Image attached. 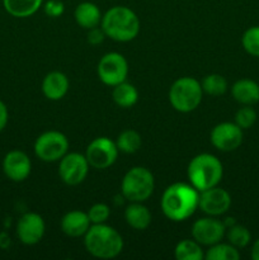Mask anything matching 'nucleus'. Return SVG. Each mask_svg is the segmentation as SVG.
Masks as SVG:
<instances>
[{"label": "nucleus", "mask_w": 259, "mask_h": 260, "mask_svg": "<svg viewBox=\"0 0 259 260\" xmlns=\"http://www.w3.org/2000/svg\"><path fill=\"white\" fill-rule=\"evenodd\" d=\"M200 192L187 183H174L164 190L161 197L163 213L169 220L180 222L189 218L198 208Z\"/></svg>", "instance_id": "f257e3e1"}, {"label": "nucleus", "mask_w": 259, "mask_h": 260, "mask_svg": "<svg viewBox=\"0 0 259 260\" xmlns=\"http://www.w3.org/2000/svg\"><path fill=\"white\" fill-rule=\"evenodd\" d=\"M101 27L107 37L117 42H130L140 32V19L134 10L117 5L107 10L102 17Z\"/></svg>", "instance_id": "f03ea898"}, {"label": "nucleus", "mask_w": 259, "mask_h": 260, "mask_svg": "<svg viewBox=\"0 0 259 260\" xmlns=\"http://www.w3.org/2000/svg\"><path fill=\"white\" fill-rule=\"evenodd\" d=\"M84 245L94 258L113 259L123 249V240L113 228L106 223H96L90 226L84 235Z\"/></svg>", "instance_id": "7ed1b4c3"}, {"label": "nucleus", "mask_w": 259, "mask_h": 260, "mask_svg": "<svg viewBox=\"0 0 259 260\" xmlns=\"http://www.w3.org/2000/svg\"><path fill=\"white\" fill-rule=\"evenodd\" d=\"M222 177L223 167L215 155L200 154L188 165V179L198 192L218 185Z\"/></svg>", "instance_id": "20e7f679"}, {"label": "nucleus", "mask_w": 259, "mask_h": 260, "mask_svg": "<svg viewBox=\"0 0 259 260\" xmlns=\"http://www.w3.org/2000/svg\"><path fill=\"white\" fill-rule=\"evenodd\" d=\"M202 85L195 78L184 76L173 83L169 90V102L175 111L180 113H189L202 102Z\"/></svg>", "instance_id": "39448f33"}, {"label": "nucleus", "mask_w": 259, "mask_h": 260, "mask_svg": "<svg viewBox=\"0 0 259 260\" xmlns=\"http://www.w3.org/2000/svg\"><path fill=\"white\" fill-rule=\"evenodd\" d=\"M155 188L154 175L144 167H135L122 179V196L130 202H145L151 197Z\"/></svg>", "instance_id": "423d86ee"}, {"label": "nucleus", "mask_w": 259, "mask_h": 260, "mask_svg": "<svg viewBox=\"0 0 259 260\" xmlns=\"http://www.w3.org/2000/svg\"><path fill=\"white\" fill-rule=\"evenodd\" d=\"M69 150V140L58 131H47L38 136L35 142V154L46 162H55L62 159Z\"/></svg>", "instance_id": "0eeeda50"}, {"label": "nucleus", "mask_w": 259, "mask_h": 260, "mask_svg": "<svg viewBox=\"0 0 259 260\" xmlns=\"http://www.w3.org/2000/svg\"><path fill=\"white\" fill-rule=\"evenodd\" d=\"M118 156V149L116 142L108 137H96L88 145L85 151V157L89 167L94 169L103 170L112 167Z\"/></svg>", "instance_id": "6e6552de"}, {"label": "nucleus", "mask_w": 259, "mask_h": 260, "mask_svg": "<svg viewBox=\"0 0 259 260\" xmlns=\"http://www.w3.org/2000/svg\"><path fill=\"white\" fill-rule=\"evenodd\" d=\"M127 75H128V63L121 53H106L99 61L98 76L102 83L106 85H118L126 81Z\"/></svg>", "instance_id": "1a4fd4ad"}, {"label": "nucleus", "mask_w": 259, "mask_h": 260, "mask_svg": "<svg viewBox=\"0 0 259 260\" xmlns=\"http://www.w3.org/2000/svg\"><path fill=\"white\" fill-rule=\"evenodd\" d=\"M89 172V162L85 155L78 152L66 154L60 160L58 175L68 185H78L84 182Z\"/></svg>", "instance_id": "9d476101"}, {"label": "nucleus", "mask_w": 259, "mask_h": 260, "mask_svg": "<svg viewBox=\"0 0 259 260\" xmlns=\"http://www.w3.org/2000/svg\"><path fill=\"white\" fill-rule=\"evenodd\" d=\"M243 129L235 122H222L216 124L211 131V142L217 150L230 152L243 144Z\"/></svg>", "instance_id": "9b49d317"}, {"label": "nucleus", "mask_w": 259, "mask_h": 260, "mask_svg": "<svg viewBox=\"0 0 259 260\" xmlns=\"http://www.w3.org/2000/svg\"><path fill=\"white\" fill-rule=\"evenodd\" d=\"M226 234V226L222 221L213 216L196 221L192 226V236L198 244L206 246L220 243Z\"/></svg>", "instance_id": "f8f14e48"}, {"label": "nucleus", "mask_w": 259, "mask_h": 260, "mask_svg": "<svg viewBox=\"0 0 259 260\" xmlns=\"http://www.w3.org/2000/svg\"><path fill=\"white\" fill-rule=\"evenodd\" d=\"M198 207L208 216H221L228 212L231 207V196L218 185L200 192Z\"/></svg>", "instance_id": "ddd939ff"}, {"label": "nucleus", "mask_w": 259, "mask_h": 260, "mask_svg": "<svg viewBox=\"0 0 259 260\" xmlns=\"http://www.w3.org/2000/svg\"><path fill=\"white\" fill-rule=\"evenodd\" d=\"M45 221L38 213H24L18 220L17 235L24 245H36L45 235Z\"/></svg>", "instance_id": "4468645a"}, {"label": "nucleus", "mask_w": 259, "mask_h": 260, "mask_svg": "<svg viewBox=\"0 0 259 260\" xmlns=\"http://www.w3.org/2000/svg\"><path fill=\"white\" fill-rule=\"evenodd\" d=\"M32 164L25 152L13 150L5 155L3 160V172L13 182H23L30 174Z\"/></svg>", "instance_id": "2eb2a0df"}, {"label": "nucleus", "mask_w": 259, "mask_h": 260, "mask_svg": "<svg viewBox=\"0 0 259 260\" xmlns=\"http://www.w3.org/2000/svg\"><path fill=\"white\" fill-rule=\"evenodd\" d=\"M91 222L88 213L83 211H70L61 220V230L70 238H80L86 234Z\"/></svg>", "instance_id": "dca6fc26"}, {"label": "nucleus", "mask_w": 259, "mask_h": 260, "mask_svg": "<svg viewBox=\"0 0 259 260\" xmlns=\"http://www.w3.org/2000/svg\"><path fill=\"white\" fill-rule=\"evenodd\" d=\"M42 91L50 101H60L69 91V79L61 71L47 74L42 81Z\"/></svg>", "instance_id": "f3484780"}, {"label": "nucleus", "mask_w": 259, "mask_h": 260, "mask_svg": "<svg viewBox=\"0 0 259 260\" xmlns=\"http://www.w3.org/2000/svg\"><path fill=\"white\" fill-rule=\"evenodd\" d=\"M231 95L241 106H254L259 102V84L251 79H240L234 83Z\"/></svg>", "instance_id": "a211bd4d"}, {"label": "nucleus", "mask_w": 259, "mask_h": 260, "mask_svg": "<svg viewBox=\"0 0 259 260\" xmlns=\"http://www.w3.org/2000/svg\"><path fill=\"white\" fill-rule=\"evenodd\" d=\"M74 17H75L76 23L80 27L85 28V29H91L101 24L102 22V13L99 8L96 7L94 3L84 2L80 3L78 7L75 8L74 12Z\"/></svg>", "instance_id": "6ab92c4d"}, {"label": "nucleus", "mask_w": 259, "mask_h": 260, "mask_svg": "<svg viewBox=\"0 0 259 260\" xmlns=\"http://www.w3.org/2000/svg\"><path fill=\"white\" fill-rule=\"evenodd\" d=\"M126 222L135 230H145L151 223V213L142 202H131L124 211Z\"/></svg>", "instance_id": "aec40b11"}, {"label": "nucleus", "mask_w": 259, "mask_h": 260, "mask_svg": "<svg viewBox=\"0 0 259 260\" xmlns=\"http://www.w3.org/2000/svg\"><path fill=\"white\" fill-rule=\"evenodd\" d=\"M42 2L43 0H3V5L12 17L28 18L40 9Z\"/></svg>", "instance_id": "412c9836"}, {"label": "nucleus", "mask_w": 259, "mask_h": 260, "mask_svg": "<svg viewBox=\"0 0 259 260\" xmlns=\"http://www.w3.org/2000/svg\"><path fill=\"white\" fill-rule=\"evenodd\" d=\"M112 98L117 106L122 107V108H130L136 104L137 99H139V91L132 84L123 81V83L113 86Z\"/></svg>", "instance_id": "4be33fe9"}, {"label": "nucleus", "mask_w": 259, "mask_h": 260, "mask_svg": "<svg viewBox=\"0 0 259 260\" xmlns=\"http://www.w3.org/2000/svg\"><path fill=\"white\" fill-rule=\"evenodd\" d=\"M141 136L135 129H124L118 135L116 140V145L118 151L124 154H135L141 147Z\"/></svg>", "instance_id": "5701e85b"}, {"label": "nucleus", "mask_w": 259, "mask_h": 260, "mask_svg": "<svg viewBox=\"0 0 259 260\" xmlns=\"http://www.w3.org/2000/svg\"><path fill=\"white\" fill-rule=\"evenodd\" d=\"M174 255L178 260H202L205 258L201 244H198L195 239L193 240L185 239L178 243L175 246Z\"/></svg>", "instance_id": "b1692460"}, {"label": "nucleus", "mask_w": 259, "mask_h": 260, "mask_svg": "<svg viewBox=\"0 0 259 260\" xmlns=\"http://www.w3.org/2000/svg\"><path fill=\"white\" fill-rule=\"evenodd\" d=\"M205 258L207 260H239L240 253L239 249L234 245L223 243H217L215 245H211L210 249L206 251Z\"/></svg>", "instance_id": "393cba45"}, {"label": "nucleus", "mask_w": 259, "mask_h": 260, "mask_svg": "<svg viewBox=\"0 0 259 260\" xmlns=\"http://www.w3.org/2000/svg\"><path fill=\"white\" fill-rule=\"evenodd\" d=\"M202 89L205 93L212 96L223 95L228 90V81L220 74H211L207 75L202 81Z\"/></svg>", "instance_id": "a878e982"}, {"label": "nucleus", "mask_w": 259, "mask_h": 260, "mask_svg": "<svg viewBox=\"0 0 259 260\" xmlns=\"http://www.w3.org/2000/svg\"><path fill=\"white\" fill-rule=\"evenodd\" d=\"M228 233H226V236H228V240L231 245H234L238 249L246 248V246L250 244L251 241V235L250 231L243 225H235L230 226V228L226 229Z\"/></svg>", "instance_id": "bb28decb"}, {"label": "nucleus", "mask_w": 259, "mask_h": 260, "mask_svg": "<svg viewBox=\"0 0 259 260\" xmlns=\"http://www.w3.org/2000/svg\"><path fill=\"white\" fill-rule=\"evenodd\" d=\"M243 48L254 57H259V25L248 28L241 37Z\"/></svg>", "instance_id": "cd10ccee"}, {"label": "nucleus", "mask_w": 259, "mask_h": 260, "mask_svg": "<svg viewBox=\"0 0 259 260\" xmlns=\"http://www.w3.org/2000/svg\"><path fill=\"white\" fill-rule=\"evenodd\" d=\"M256 118H258V114L253 106H243L235 113V123L241 129H248L253 127L256 122Z\"/></svg>", "instance_id": "c85d7f7f"}, {"label": "nucleus", "mask_w": 259, "mask_h": 260, "mask_svg": "<svg viewBox=\"0 0 259 260\" xmlns=\"http://www.w3.org/2000/svg\"><path fill=\"white\" fill-rule=\"evenodd\" d=\"M109 215H111L109 207L107 205H104V203H95L88 211L89 220H90V222L93 225H96V223H106Z\"/></svg>", "instance_id": "c756f323"}, {"label": "nucleus", "mask_w": 259, "mask_h": 260, "mask_svg": "<svg viewBox=\"0 0 259 260\" xmlns=\"http://www.w3.org/2000/svg\"><path fill=\"white\" fill-rule=\"evenodd\" d=\"M45 13L51 18H58L63 14V8L62 2L60 0H48L45 4Z\"/></svg>", "instance_id": "7c9ffc66"}, {"label": "nucleus", "mask_w": 259, "mask_h": 260, "mask_svg": "<svg viewBox=\"0 0 259 260\" xmlns=\"http://www.w3.org/2000/svg\"><path fill=\"white\" fill-rule=\"evenodd\" d=\"M86 37H88V42L90 43V45L96 46V45H101L107 36H106V33H104L103 28L95 27V28H91V29H89L88 36H86Z\"/></svg>", "instance_id": "2f4dec72"}, {"label": "nucleus", "mask_w": 259, "mask_h": 260, "mask_svg": "<svg viewBox=\"0 0 259 260\" xmlns=\"http://www.w3.org/2000/svg\"><path fill=\"white\" fill-rule=\"evenodd\" d=\"M9 119V113H8V108L3 101H0V132L5 128Z\"/></svg>", "instance_id": "473e14b6"}, {"label": "nucleus", "mask_w": 259, "mask_h": 260, "mask_svg": "<svg viewBox=\"0 0 259 260\" xmlns=\"http://www.w3.org/2000/svg\"><path fill=\"white\" fill-rule=\"evenodd\" d=\"M250 256L253 260H259V239H256L251 245Z\"/></svg>", "instance_id": "72a5a7b5"}]
</instances>
